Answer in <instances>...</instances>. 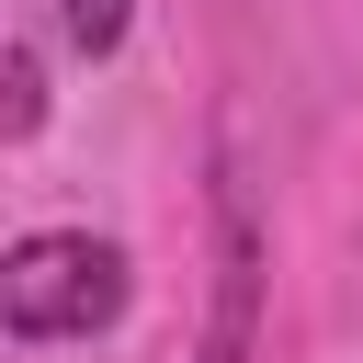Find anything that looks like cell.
I'll return each mask as SVG.
<instances>
[{"mask_svg":"<svg viewBox=\"0 0 363 363\" xmlns=\"http://www.w3.org/2000/svg\"><path fill=\"white\" fill-rule=\"evenodd\" d=\"M125 250L91 238V227H45V238H11L0 250V329L11 340H91L125 318Z\"/></svg>","mask_w":363,"mask_h":363,"instance_id":"1","label":"cell"},{"mask_svg":"<svg viewBox=\"0 0 363 363\" xmlns=\"http://www.w3.org/2000/svg\"><path fill=\"white\" fill-rule=\"evenodd\" d=\"M125 23H136V0H68V45H79V57H113Z\"/></svg>","mask_w":363,"mask_h":363,"instance_id":"4","label":"cell"},{"mask_svg":"<svg viewBox=\"0 0 363 363\" xmlns=\"http://www.w3.org/2000/svg\"><path fill=\"white\" fill-rule=\"evenodd\" d=\"M34 125H45V68L23 45H0V147H23Z\"/></svg>","mask_w":363,"mask_h":363,"instance_id":"3","label":"cell"},{"mask_svg":"<svg viewBox=\"0 0 363 363\" xmlns=\"http://www.w3.org/2000/svg\"><path fill=\"white\" fill-rule=\"evenodd\" d=\"M204 227H216V318H204V363H250V340H261V204H250L238 147H216Z\"/></svg>","mask_w":363,"mask_h":363,"instance_id":"2","label":"cell"}]
</instances>
